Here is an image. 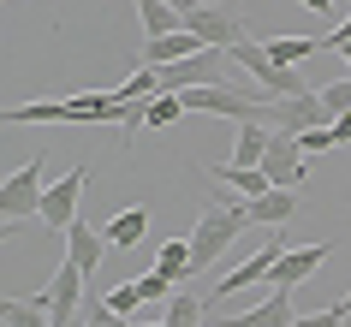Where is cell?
<instances>
[{
    "label": "cell",
    "instance_id": "cell-1",
    "mask_svg": "<svg viewBox=\"0 0 351 327\" xmlns=\"http://www.w3.org/2000/svg\"><path fill=\"white\" fill-rule=\"evenodd\" d=\"M239 232H250V220H244V215H226V208H203L197 232H191V280L215 268V256H221Z\"/></svg>",
    "mask_w": 351,
    "mask_h": 327
},
{
    "label": "cell",
    "instance_id": "cell-2",
    "mask_svg": "<svg viewBox=\"0 0 351 327\" xmlns=\"http://www.w3.org/2000/svg\"><path fill=\"white\" fill-rule=\"evenodd\" d=\"M226 54H232V60L244 66V72H250V77L262 84V95H304V77H298V66H274L262 42H250V36H244V42H232Z\"/></svg>",
    "mask_w": 351,
    "mask_h": 327
},
{
    "label": "cell",
    "instance_id": "cell-3",
    "mask_svg": "<svg viewBox=\"0 0 351 327\" xmlns=\"http://www.w3.org/2000/svg\"><path fill=\"white\" fill-rule=\"evenodd\" d=\"M185 30H191V36H203L208 48H232V42H244L239 6H221V0H197V6L185 12Z\"/></svg>",
    "mask_w": 351,
    "mask_h": 327
},
{
    "label": "cell",
    "instance_id": "cell-4",
    "mask_svg": "<svg viewBox=\"0 0 351 327\" xmlns=\"http://www.w3.org/2000/svg\"><path fill=\"white\" fill-rule=\"evenodd\" d=\"M84 184H90V167H72L66 179H54L48 191H42V208H36V220L48 226V232H60V238H66V226L77 220V197H84Z\"/></svg>",
    "mask_w": 351,
    "mask_h": 327
},
{
    "label": "cell",
    "instance_id": "cell-5",
    "mask_svg": "<svg viewBox=\"0 0 351 327\" xmlns=\"http://www.w3.org/2000/svg\"><path fill=\"white\" fill-rule=\"evenodd\" d=\"M280 256H286V238H280V226H262V250H256V256H244V262L226 274L221 286H208V298H232V291H244V286H256V280H268Z\"/></svg>",
    "mask_w": 351,
    "mask_h": 327
},
{
    "label": "cell",
    "instance_id": "cell-6",
    "mask_svg": "<svg viewBox=\"0 0 351 327\" xmlns=\"http://www.w3.org/2000/svg\"><path fill=\"white\" fill-rule=\"evenodd\" d=\"M84 280H90V274L66 256V262L54 268V280L42 286V309H48V322H54V327H77V298H84Z\"/></svg>",
    "mask_w": 351,
    "mask_h": 327
},
{
    "label": "cell",
    "instance_id": "cell-7",
    "mask_svg": "<svg viewBox=\"0 0 351 327\" xmlns=\"http://www.w3.org/2000/svg\"><path fill=\"white\" fill-rule=\"evenodd\" d=\"M42 179H48V167L30 161L24 173H12V179L0 184V220H6V232H12L24 215H36V208H42V191H48Z\"/></svg>",
    "mask_w": 351,
    "mask_h": 327
},
{
    "label": "cell",
    "instance_id": "cell-8",
    "mask_svg": "<svg viewBox=\"0 0 351 327\" xmlns=\"http://www.w3.org/2000/svg\"><path fill=\"white\" fill-rule=\"evenodd\" d=\"M268 125H274V131H292V137H304V131L333 125V119H328V108H322V95L304 90V95H268Z\"/></svg>",
    "mask_w": 351,
    "mask_h": 327
},
{
    "label": "cell",
    "instance_id": "cell-9",
    "mask_svg": "<svg viewBox=\"0 0 351 327\" xmlns=\"http://www.w3.org/2000/svg\"><path fill=\"white\" fill-rule=\"evenodd\" d=\"M262 173H268V179L274 184H304L310 179V161H304V143H298L292 131H274V137H268V149H262Z\"/></svg>",
    "mask_w": 351,
    "mask_h": 327
},
{
    "label": "cell",
    "instance_id": "cell-10",
    "mask_svg": "<svg viewBox=\"0 0 351 327\" xmlns=\"http://www.w3.org/2000/svg\"><path fill=\"white\" fill-rule=\"evenodd\" d=\"M298 322V304H292V286H274L262 298L256 309H244V315H215V327H292Z\"/></svg>",
    "mask_w": 351,
    "mask_h": 327
},
{
    "label": "cell",
    "instance_id": "cell-11",
    "mask_svg": "<svg viewBox=\"0 0 351 327\" xmlns=\"http://www.w3.org/2000/svg\"><path fill=\"white\" fill-rule=\"evenodd\" d=\"M221 54L226 48H203V54L179 60V66H161V90H203V84H221Z\"/></svg>",
    "mask_w": 351,
    "mask_h": 327
},
{
    "label": "cell",
    "instance_id": "cell-12",
    "mask_svg": "<svg viewBox=\"0 0 351 327\" xmlns=\"http://www.w3.org/2000/svg\"><path fill=\"white\" fill-rule=\"evenodd\" d=\"M108 250H113V244L101 238V226H90L84 215H77L72 226H66V256H72V262H77L84 274H95V268H101V256H108Z\"/></svg>",
    "mask_w": 351,
    "mask_h": 327
},
{
    "label": "cell",
    "instance_id": "cell-13",
    "mask_svg": "<svg viewBox=\"0 0 351 327\" xmlns=\"http://www.w3.org/2000/svg\"><path fill=\"white\" fill-rule=\"evenodd\" d=\"M208 42L203 36H191V30H173V36H149L143 42V66H155V72H161V66H179V60H191V54H203Z\"/></svg>",
    "mask_w": 351,
    "mask_h": 327
},
{
    "label": "cell",
    "instance_id": "cell-14",
    "mask_svg": "<svg viewBox=\"0 0 351 327\" xmlns=\"http://www.w3.org/2000/svg\"><path fill=\"white\" fill-rule=\"evenodd\" d=\"M328 256H333V244H310V250H286V256L274 262V274H268V286H304V280H310V274L322 268Z\"/></svg>",
    "mask_w": 351,
    "mask_h": 327
},
{
    "label": "cell",
    "instance_id": "cell-15",
    "mask_svg": "<svg viewBox=\"0 0 351 327\" xmlns=\"http://www.w3.org/2000/svg\"><path fill=\"white\" fill-rule=\"evenodd\" d=\"M298 191L292 184H274V191H262V197H250V226H286V220L298 215Z\"/></svg>",
    "mask_w": 351,
    "mask_h": 327
},
{
    "label": "cell",
    "instance_id": "cell-16",
    "mask_svg": "<svg viewBox=\"0 0 351 327\" xmlns=\"http://www.w3.org/2000/svg\"><path fill=\"white\" fill-rule=\"evenodd\" d=\"M6 125H72V101H24V108H6Z\"/></svg>",
    "mask_w": 351,
    "mask_h": 327
},
{
    "label": "cell",
    "instance_id": "cell-17",
    "mask_svg": "<svg viewBox=\"0 0 351 327\" xmlns=\"http://www.w3.org/2000/svg\"><path fill=\"white\" fill-rule=\"evenodd\" d=\"M143 232H149V208H125V215L101 220V238H108L113 250H131V244H137Z\"/></svg>",
    "mask_w": 351,
    "mask_h": 327
},
{
    "label": "cell",
    "instance_id": "cell-18",
    "mask_svg": "<svg viewBox=\"0 0 351 327\" xmlns=\"http://www.w3.org/2000/svg\"><path fill=\"white\" fill-rule=\"evenodd\" d=\"M137 19H143V36H173V30H185V12L167 6V0H137Z\"/></svg>",
    "mask_w": 351,
    "mask_h": 327
},
{
    "label": "cell",
    "instance_id": "cell-19",
    "mask_svg": "<svg viewBox=\"0 0 351 327\" xmlns=\"http://www.w3.org/2000/svg\"><path fill=\"white\" fill-rule=\"evenodd\" d=\"M155 268H161L173 286H185L191 280V238H167L161 250H155Z\"/></svg>",
    "mask_w": 351,
    "mask_h": 327
},
{
    "label": "cell",
    "instance_id": "cell-20",
    "mask_svg": "<svg viewBox=\"0 0 351 327\" xmlns=\"http://www.w3.org/2000/svg\"><path fill=\"white\" fill-rule=\"evenodd\" d=\"M262 48H268L274 66H298V60L322 54V36H274V42H262Z\"/></svg>",
    "mask_w": 351,
    "mask_h": 327
},
{
    "label": "cell",
    "instance_id": "cell-21",
    "mask_svg": "<svg viewBox=\"0 0 351 327\" xmlns=\"http://www.w3.org/2000/svg\"><path fill=\"white\" fill-rule=\"evenodd\" d=\"M161 322L167 327H203V298L197 291H173L161 304Z\"/></svg>",
    "mask_w": 351,
    "mask_h": 327
},
{
    "label": "cell",
    "instance_id": "cell-22",
    "mask_svg": "<svg viewBox=\"0 0 351 327\" xmlns=\"http://www.w3.org/2000/svg\"><path fill=\"white\" fill-rule=\"evenodd\" d=\"M274 131L268 125H239V143H232V161L239 167H262V149H268Z\"/></svg>",
    "mask_w": 351,
    "mask_h": 327
},
{
    "label": "cell",
    "instance_id": "cell-23",
    "mask_svg": "<svg viewBox=\"0 0 351 327\" xmlns=\"http://www.w3.org/2000/svg\"><path fill=\"white\" fill-rule=\"evenodd\" d=\"M0 315H6V327H54V322H48V309H42V298H30V304H24V298H6Z\"/></svg>",
    "mask_w": 351,
    "mask_h": 327
},
{
    "label": "cell",
    "instance_id": "cell-24",
    "mask_svg": "<svg viewBox=\"0 0 351 327\" xmlns=\"http://www.w3.org/2000/svg\"><path fill=\"white\" fill-rule=\"evenodd\" d=\"M322 108H328V119H339V113H351V77H339V84H322Z\"/></svg>",
    "mask_w": 351,
    "mask_h": 327
},
{
    "label": "cell",
    "instance_id": "cell-25",
    "mask_svg": "<svg viewBox=\"0 0 351 327\" xmlns=\"http://www.w3.org/2000/svg\"><path fill=\"white\" fill-rule=\"evenodd\" d=\"M137 291H143V304H167L173 298V280L161 268H149V274H137Z\"/></svg>",
    "mask_w": 351,
    "mask_h": 327
},
{
    "label": "cell",
    "instance_id": "cell-26",
    "mask_svg": "<svg viewBox=\"0 0 351 327\" xmlns=\"http://www.w3.org/2000/svg\"><path fill=\"white\" fill-rule=\"evenodd\" d=\"M346 315H351V309H346V298H339V304H328V309H310V315H298L292 327H346Z\"/></svg>",
    "mask_w": 351,
    "mask_h": 327
},
{
    "label": "cell",
    "instance_id": "cell-27",
    "mask_svg": "<svg viewBox=\"0 0 351 327\" xmlns=\"http://www.w3.org/2000/svg\"><path fill=\"white\" fill-rule=\"evenodd\" d=\"M84 322H90V327H131V315L108 309V298H90V304H84Z\"/></svg>",
    "mask_w": 351,
    "mask_h": 327
},
{
    "label": "cell",
    "instance_id": "cell-28",
    "mask_svg": "<svg viewBox=\"0 0 351 327\" xmlns=\"http://www.w3.org/2000/svg\"><path fill=\"white\" fill-rule=\"evenodd\" d=\"M137 304H143L137 280H125V286H113V291H108V309H119V315H137Z\"/></svg>",
    "mask_w": 351,
    "mask_h": 327
},
{
    "label": "cell",
    "instance_id": "cell-29",
    "mask_svg": "<svg viewBox=\"0 0 351 327\" xmlns=\"http://www.w3.org/2000/svg\"><path fill=\"white\" fill-rule=\"evenodd\" d=\"M298 143H304V155H328V149H339V137H333V125H315V131H304Z\"/></svg>",
    "mask_w": 351,
    "mask_h": 327
},
{
    "label": "cell",
    "instance_id": "cell-30",
    "mask_svg": "<svg viewBox=\"0 0 351 327\" xmlns=\"http://www.w3.org/2000/svg\"><path fill=\"white\" fill-rule=\"evenodd\" d=\"M298 6H310V12H333V0H298Z\"/></svg>",
    "mask_w": 351,
    "mask_h": 327
},
{
    "label": "cell",
    "instance_id": "cell-31",
    "mask_svg": "<svg viewBox=\"0 0 351 327\" xmlns=\"http://www.w3.org/2000/svg\"><path fill=\"white\" fill-rule=\"evenodd\" d=\"M167 6H179V12H191V6H197V0H167Z\"/></svg>",
    "mask_w": 351,
    "mask_h": 327
},
{
    "label": "cell",
    "instance_id": "cell-32",
    "mask_svg": "<svg viewBox=\"0 0 351 327\" xmlns=\"http://www.w3.org/2000/svg\"><path fill=\"white\" fill-rule=\"evenodd\" d=\"M143 327H167V322H143Z\"/></svg>",
    "mask_w": 351,
    "mask_h": 327
},
{
    "label": "cell",
    "instance_id": "cell-33",
    "mask_svg": "<svg viewBox=\"0 0 351 327\" xmlns=\"http://www.w3.org/2000/svg\"><path fill=\"white\" fill-rule=\"evenodd\" d=\"M77 327H90V322H84V315H77Z\"/></svg>",
    "mask_w": 351,
    "mask_h": 327
},
{
    "label": "cell",
    "instance_id": "cell-34",
    "mask_svg": "<svg viewBox=\"0 0 351 327\" xmlns=\"http://www.w3.org/2000/svg\"><path fill=\"white\" fill-rule=\"evenodd\" d=\"M346 309H351V291H346Z\"/></svg>",
    "mask_w": 351,
    "mask_h": 327
}]
</instances>
